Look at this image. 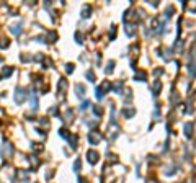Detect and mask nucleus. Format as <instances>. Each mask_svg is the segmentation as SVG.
<instances>
[{"label":"nucleus","instance_id":"f257e3e1","mask_svg":"<svg viewBox=\"0 0 196 183\" xmlns=\"http://www.w3.org/2000/svg\"><path fill=\"white\" fill-rule=\"evenodd\" d=\"M88 139H90L92 144H95V142H98V141L101 139V136H100V134H95V132H90V134H88Z\"/></svg>","mask_w":196,"mask_h":183},{"label":"nucleus","instance_id":"f03ea898","mask_svg":"<svg viewBox=\"0 0 196 183\" xmlns=\"http://www.w3.org/2000/svg\"><path fill=\"white\" fill-rule=\"evenodd\" d=\"M23 98H25L23 90H21V88H18V90H16V102H23Z\"/></svg>","mask_w":196,"mask_h":183},{"label":"nucleus","instance_id":"7ed1b4c3","mask_svg":"<svg viewBox=\"0 0 196 183\" xmlns=\"http://www.w3.org/2000/svg\"><path fill=\"white\" fill-rule=\"evenodd\" d=\"M96 157H98V155H96V152H93V150H90V152H88V160H90L92 163L96 162Z\"/></svg>","mask_w":196,"mask_h":183},{"label":"nucleus","instance_id":"20e7f679","mask_svg":"<svg viewBox=\"0 0 196 183\" xmlns=\"http://www.w3.org/2000/svg\"><path fill=\"white\" fill-rule=\"evenodd\" d=\"M3 74H5V75H10V74H12V69H3Z\"/></svg>","mask_w":196,"mask_h":183}]
</instances>
